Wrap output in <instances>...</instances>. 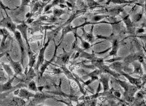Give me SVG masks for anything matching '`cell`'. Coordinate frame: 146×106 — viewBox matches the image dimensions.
I'll return each mask as SVG.
<instances>
[{
    "label": "cell",
    "mask_w": 146,
    "mask_h": 106,
    "mask_svg": "<svg viewBox=\"0 0 146 106\" xmlns=\"http://www.w3.org/2000/svg\"><path fill=\"white\" fill-rule=\"evenodd\" d=\"M117 81L119 82V84L124 89L125 94H126L125 96V97H127V100L129 101H132V99L133 97L132 96H133V95L135 94V92L137 91V87H134V86H132L130 84L126 83V82L124 81H121L119 80Z\"/></svg>",
    "instance_id": "cell-1"
},
{
    "label": "cell",
    "mask_w": 146,
    "mask_h": 106,
    "mask_svg": "<svg viewBox=\"0 0 146 106\" xmlns=\"http://www.w3.org/2000/svg\"><path fill=\"white\" fill-rule=\"evenodd\" d=\"M6 14H7V13H6ZM0 26L7 28L13 33L16 31V26L15 23L12 21L11 19L9 16H8V15L7 17L3 18L1 21H0Z\"/></svg>",
    "instance_id": "cell-2"
},
{
    "label": "cell",
    "mask_w": 146,
    "mask_h": 106,
    "mask_svg": "<svg viewBox=\"0 0 146 106\" xmlns=\"http://www.w3.org/2000/svg\"><path fill=\"white\" fill-rule=\"evenodd\" d=\"M15 38L16 40H17L18 44L19 46V48H20V50L21 52V62L22 64L23 65V59H24V56H25V46L24 45V42L23 41L22 39V36L21 33L19 32L18 31H16L15 32Z\"/></svg>",
    "instance_id": "cell-3"
},
{
    "label": "cell",
    "mask_w": 146,
    "mask_h": 106,
    "mask_svg": "<svg viewBox=\"0 0 146 106\" xmlns=\"http://www.w3.org/2000/svg\"><path fill=\"white\" fill-rule=\"evenodd\" d=\"M6 56L8 59L9 61L10 62V64L12 66L13 69H14L15 72V76L16 75H22V72H23V69L19 63V62H15L11 58V56H9L8 53H6Z\"/></svg>",
    "instance_id": "cell-4"
},
{
    "label": "cell",
    "mask_w": 146,
    "mask_h": 106,
    "mask_svg": "<svg viewBox=\"0 0 146 106\" xmlns=\"http://www.w3.org/2000/svg\"><path fill=\"white\" fill-rule=\"evenodd\" d=\"M0 35H2L3 36L1 44V48H0V52H1V51L3 52L4 49H5L6 48H7L6 47V39L8 38V36H10V34H9V32L6 30L5 28H1L0 29Z\"/></svg>",
    "instance_id": "cell-5"
},
{
    "label": "cell",
    "mask_w": 146,
    "mask_h": 106,
    "mask_svg": "<svg viewBox=\"0 0 146 106\" xmlns=\"http://www.w3.org/2000/svg\"><path fill=\"white\" fill-rule=\"evenodd\" d=\"M16 28L18 29L19 30L21 31V34L23 36V38H25V40L26 44H27V46H28V50H29L28 52L31 51V49H30V46H29V42H28V38H27V32H26V31H27V26H26V25L25 24V23H22L21 25H18L17 27H16Z\"/></svg>",
    "instance_id": "cell-6"
},
{
    "label": "cell",
    "mask_w": 146,
    "mask_h": 106,
    "mask_svg": "<svg viewBox=\"0 0 146 106\" xmlns=\"http://www.w3.org/2000/svg\"><path fill=\"white\" fill-rule=\"evenodd\" d=\"M49 42H50V39H49V40L48 41V42L46 43L45 45L44 46V47H43L41 49L40 52H39L38 60V62H37V66H36V68H37V69L39 68V66H41L43 63V62H44V52H45V50L46 49V48H47V47H48Z\"/></svg>",
    "instance_id": "cell-7"
},
{
    "label": "cell",
    "mask_w": 146,
    "mask_h": 106,
    "mask_svg": "<svg viewBox=\"0 0 146 106\" xmlns=\"http://www.w3.org/2000/svg\"><path fill=\"white\" fill-rule=\"evenodd\" d=\"M120 73H121V75L125 76L126 78L128 79L129 81L130 82L131 84H134V85H135L136 86H137V87H140V86H139V85H140L142 83V81H141V80L140 79H136V78H132V77H131V76H129V74L124 73V72H122V71H121Z\"/></svg>",
    "instance_id": "cell-8"
},
{
    "label": "cell",
    "mask_w": 146,
    "mask_h": 106,
    "mask_svg": "<svg viewBox=\"0 0 146 106\" xmlns=\"http://www.w3.org/2000/svg\"><path fill=\"white\" fill-rule=\"evenodd\" d=\"M15 78V76H14V77H13L11 79H10L8 82H6V83L4 84H0V92L11 90L12 89V85H11L12 81L14 80Z\"/></svg>",
    "instance_id": "cell-9"
},
{
    "label": "cell",
    "mask_w": 146,
    "mask_h": 106,
    "mask_svg": "<svg viewBox=\"0 0 146 106\" xmlns=\"http://www.w3.org/2000/svg\"><path fill=\"white\" fill-rule=\"evenodd\" d=\"M19 96L23 99H28L29 97H34L35 94L31 93V92H29L27 90H26V89H21L20 91H19Z\"/></svg>",
    "instance_id": "cell-10"
},
{
    "label": "cell",
    "mask_w": 146,
    "mask_h": 106,
    "mask_svg": "<svg viewBox=\"0 0 146 106\" xmlns=\"http://www.w3.org/2000/svg\"><path fill=\"white\" fill-rule=\"evenodd\" d=\"M134 71L133 74H140L141 76H143V71H142V66L140 63H139L137 62H134Z\"/></svg>",
    "instance_id": "cell-11"
},
{
    "label": "cell",
    "mask_w": 146,
    "mask_h": 106,
    "mask_svg": "<svg viewBox=\"0 0 146 106\" xmlns=\"http://www.w3.org/2000/svg\"><path fill=\"white\" fill-rule=\"evenodd\" d=\"M123 20L125 22L126 26H127V28L128 30H130L131 31H132V29H133V25L131 23V20L129 18V16L127 15L124 17Z\"/></svg>",
    "instance_id": "cell-12"
},
{
    "label": "cell",
    "mask_w": 146,
    "mask_h": 106,
    "mask_svg": "<svg viewBox=\"0 0 146 106\" xmlns=\"http://www.w3.org/2000/svg\"><path fill=\"white\" fill-rule=\"evenodd\" d=\"M118 41L117 39H115L114 42H112V50L110 52L109 56H115L117 54V51L118 49Z\"/></svg>",
    "instance_id": "cell-13"
},
{
    "label": "cell",
    "mask_w": 146,
    "mask_h": 106,
    "mask_svg": "<svg viewBox=\"0 0 146 106\" xmlns=\"http://www.w3.org/2000/svg\"><path fill=\"white\" fill-rule=\"evenodd\" d=\"M108 81H109V78L108 77H106V76H102V78L101 79V81L102 83V84H103L104 91V92L108 91L109 89Z\"/></svg>",
    "instance_id": "cell-14"
},
{
    "label": "cell",
    "mask_w": 146,
    "mask_h": 106,
    "mask_svg": "<svg viewBox=\"0 0 146 106\" xmlns=\"http://www.w3.org/2000/svg\"><path fill=\"white\" fill-rule=\"evenodd\" d=\"M110 3H114V4L118 5H122V4H130L132 3V1H127V0H109L107 4L109 5Z\"/></svg>",
    "instance_id": "cell-15"
},
{
    "label": "cell",
    "mask_w": 146,
    "mask_h": 106,
    "mask_svg": "<svg viewBox=\"0 0 146 106\" xmlns=\"http://www.w3.org/2000/svg\"><path fill=\"white\" fill-rule=\"evenodd\" d=\"M121 66H122V64L121 63V62H115L114 63H113L112 65H111L110 68L114 69V70L117 71L118 72H121L122 71Z\"/></svg>",
    "instance_id": "cell-16"
},
{
    "label": "cell",
    "mask_w": 146,
    "mask_h": 106,
    "mask_svg": "<svg viewBox=\"0 0 146 106\" xmlns=\"http://www.w3.org/2000/svg\"><path fill=\"white\" fill-rule=\"evenodd\" d=\"M85 1L87 2L89 8H91V9H93L94 8L98 7V6H99V3L95 2L94 0H85Z\"/></svg>",
    "instance_id": "cell-17"
},
{
    "label": "cell",
    "mask_w": 146,
    "mask_h": 106,
    "mask_svg": "<svg viewBox=\"0 0 146 106\" xmlns=\"http://www.w3.org/2000/svg\"><path fill=\"white\" fill-rule=\"evenodd\" d=\"M64 13H65V11L59 9H54V11H53V15H54V16L56 18L59 17V16L64 14Z\"/></svg>",
    "instance_id": "cell-18"
},
{
    "label": "cell",
    "mask_w": 146,
    "mask_h": 106,
    "mask_svg": "<svg viewBox=\"0 0 146 106\" xmlns=\"http://www.w3.org/2000/svg\"><path fill=\"white\" fill-rule=\"evenodd\" d=\"M28 86H29L28 87L29 88V89H31V90L33 91L36 92L38 91V88H37V87H36V84L35 83L34 81H31V82H29Z\"/></svg>",
    "instance_id": "cell-19"
},
{
    "label": "cell",
    "mask_w": 146,
    "mask_h": 106,
    "mask_svg": "<svg viewBox=\"0 0 146 106\" xmlns=\"http://www.w3.org/2000/svg\"><path fill=\"white\" fill-rule=\"evenodd\" d=\"M1 64L3 65V68H5V71H6V72H7V73H8L9 75H10V76H13V73L12 71L11 70V69L9 68V66H8V65H6V64H4V63H2Z\"/></svg>",
    "instance_id": "cell-20"
},
{
    "label": "cell",
    "mask_w": 146,
    "mask_h": 106,
    "mask_svg": "<svg viewBox=\"0 0 146 106\" xmlns=\"http://www.w3.org/2000/svg\"><path fill=\"white\" fill-rule=\"evenodd\" d=\"M69 56H70V54H68V53H66V54L62 56V58H61V60L62 61L64 62V64H66V62H67L69 60Z\"/></svg>",
    "instance_id": "cell-21"
},
{
    "label": "cell",
    "mask_w": 146,
    "mask_h": 106,
    "mask_svg": "<svg viewBox=\"0 0 146 106\" xmlns=\"http://www.w3.org/2000/svg\"><path fill=\"white\" fill-rule=\"evenodd\" d=\"M6 79H7L5 77L4 72L2 71L1 66H0V81H5Z\"/></svg>",
    "instance_id": "cell-22"
},
{
    "label": "cell",
    "mask_w": 146,
    "mask_h": 106,
    "mask_svg": "<svg viewBox=\"0 0 146 106\" xmlns=\"http://www.w3.org/2000/svg\"><path fill=\"white\" fill-rule=\"evenodd\" d=\"M64 3V0H54L52 3V6H56L59 4H62V3Z\"/></svg>",
    "instance_id": "cell-23"
},
{
    "label": "cell",
    "mask_w": 146,
    "mask_h": 106,
    "mask_svg": "<svg viewBox=\"0 0 146 106\" xmlns=\"http://www.w3.org/2000/svg\"><path fill=\"white\" fill-rule=\"evenodd\" d=\"M105 17H108V16H104V15H98V16H95L93 19L96 21H98L99 20H101L102 18H104Z\"/></svg>",
    "instance_id": "cell-24"
},
{
    "label": "cell",
    "mask_w": 146,
    "mask_h": 106,
    "mask_svg": "<svg viewBox=\"0 0 146 106\" xmlns=\"http://www.w3.org/2000/svg\"><path fill=\"white\" fill-rule=\"evenodd\" d=\"M142 14H141V13H139V14H137L135 15V16L134 17V21H139L142 18Z\"/></svg>",
    "instance_id": "cell-25"
},
{
    "label": "cell",
    "mask_w": 146,
    "mask_h": 106,
    "mask_svg": "<svg viewBox=\"0 0 146 106\" xmlns=\"http://www.w3.org/2000/svg\"><path fill=\"white\" fill-rule=\"evenodd\" d=\"M31 0H21V6L23 7V6H27L29 4Z\"/></svg>",
    "instance_id": "cell-26"
},
{
    "label": "cell",
    "mask_w": 146,
    "mask_h": 106,
    "mask_svg": "<svg viewBox=\"0 0 146 106\" xmlns=\"http://www.w3.org/2000/svg\"><path fill=\"white\" fill-rule=\"evenodd\" d=\"M82 47H84V49H89V48H90V44H89L88 42H86V41H83L82 40Z\"/></svg>",
    "instance_id": "cell-27"
},
{
    "label": "cell",
    "mask_w": 146,
    "mask_h": 106,
    "mask_svg": "<svg viewBox=\"0 0 146 106\" xmlns=\"http://www.w3.org/2000/svg\"><path fill=\"white\" fill-rule=\"evenodd\" d=\"M41 5L39 3H36L34 6V8H33V12H35L38 10V9L40 8Z\"/></svg>",
    "instance_id": "cell-28"
},
{
    "label": "cell",
    "mask_w": 146,
    "mask_h": 106,
    "mask_svg": "<svg viewBox=\"0 0 146 106\" xmlns=\"http://www.w3.org/2000/svg\"><path fill=\"white\" fill-rule=\"evenodd\" d=\"M0 9H4L5 11H6V9H10V8H9L8 7H7V6H5L4 5H3L1 0H0Z\"/></svg>",
    "instance_id": "cell-29"
},
{
    "label": "cell",
    "mask_w": 146,
    "mask_h": 106,
    "mask_svg": "<svg viewBox=\"0 0 146 106\" xmlns=\"http://www.w3.org/2000/svg\"><path fill=\"white\" fill-rule=\"evenodd\" d=\"M51 7H52V5L51 4V5H48V6H46V8H45V9H44V12H46V11H48L49 9H50Z\"/></svg>",
    "instance_id": "cell-30"
},
{
    "label": "cell",
    "mask_w": 146,
    "mask_h": 106,
    "mask_svg": "<svg viewBox=\"0 0 146 106\" xmlns=\"http://www.w3.org/2000/svg\"><path fill=\"white\" fill-rule=\"evenodd\" d=\"M142 82H142V86L144 85L146 82V74L143 76V77H142Z\"/></svg>",
    "instance_id": "cell-31"
},
{
    "label": "cell",
    "mask_w": 146,
    "mask_h": 106,
    "mask_svg": "<svg viewBox=\"0 0 146 106\" xmlns=\"http://www.w3.org/2000/svg\"><path fill=\"white\" fill-rule=\"evenodd\" d=\"M114 94L116 95V97H121V93L118 91H115L114 92Z\"/></svg>",
    "instance_id": "cell-32"
},
{
    "label": "cell",
    "mask_w": 146,
    "mask_h": 106,
    "mask_svg": "<svg viewBox=\"0 0 146 106\" xmlns=\"http://www.w3.org/2000/svg\"><path fill=\"white\" fill-rule=\"evenodd\" d=\"M139 38H140L142 39H144V40H146V34L144 35H142V36H139Z\"/></svg>",
    "instance_id": "cell-33"
},
{
    "label": "cell",
    "mask_w": 146,
    "mask_h": 106,
    "mask_svg": "<svg viewBox=\"0 0 146 106\" xmlns=\"http://www.w3.org/2000/svg\"><path fill=\"white\" fill-rule=\"evenodd\" d=\"M5 54H6V52H3L2 53H0V59H1Z\"/></svg>",
    "instance_id": "cell-34"
},
{
    "label": "cell",
    "mask_w": 146,
    "mask_h": 106,
    "mask_svg": "<svg viewBox=\"0 0 146 106\" xmlns=\"http://www.w3.org/2000/svg\"><path fill=\"white\" fill-rule=\"evenodd\" d=\"M68 1L70 2L71 4H74V0H68Z\"/></svg>",
    "instance_id": "cell-35"
},
{
    "label": "cell",
    "mask_w": 146,
    "mask_h": 106,
    "mask_svg": "<svg viewBox=\"0 0 146 106\" xmlns=\"http://www.w3.org/2000/svg\"><path fill=\"white\" fill-rule=\"evenodd\" d=\"M144 31V29H139V30L138 31V32H143Z\"/></svg>",
    "instance_id": "cell-36"
},
{
    "label": "cell",
    "mask_w": 146,
    "mask_h": 106,
    "mask_svg": "<svg viewBox=\"0 0 146 106\" xmlns=\"http://www.w3.org/2000/svg\"><path fill=\"white\" fill-rule=\"evenodd\" d=\"M103 1H104V0H100V1H99V2H102Z\"/></svg>",
    "instance_id": "cell-37"
},
{
    "label": "cell",
    "mask_w": 146,
    "mask_h": 106,
    "mask_svg": "<svg viewBox=\"0 0 146 106\" xmlns=\"http://www.w3.org/2000/svg\"><path fill=\"white\" fill-rule=\"evenodd\" d=\"M145 94H146V89H145Z\"/></svg>",
    "instance_id": "cell-38"
}]
</instances>
